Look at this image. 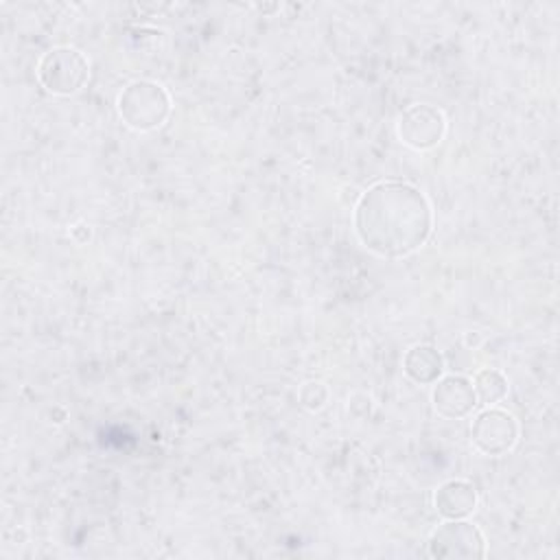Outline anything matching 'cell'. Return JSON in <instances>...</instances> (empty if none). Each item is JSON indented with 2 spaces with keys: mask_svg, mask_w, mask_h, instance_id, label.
Here are the masks:
<instances>
[{
  "mask_svg": "<svg viewBox=\"0 0 560 560\" xmlns=\"http://www.w3.org/2000/svg\"><path fill=\"white\" fill-rule=\"evenodd\" d=\"M359 241L383 258H400L427 243L433 212L424 192L407 182H378L357 201L352 214Z\"/></svg>",
  "mask_w": 560,
  "mask_h": 560,
  "instance_id": "obj_1",
  "label": "cell"
},
{
  "mask_svg": "<svg viewBox=\"0 0 560 560\" xmlns=\"http://www.w3.org/2000/svg\"><path fill=\"white\" fill-rule=\"evenodd\" d=\"M118 114L136 131L158 129L171 114L168 92L147 79L131 81L118 96Z\"/></svg>",
  "mask_w": 560,
  "mask_h": 560,
  "instance_id": "obj_2",
  "label": "cell"
},
{
  "mask_svg": "<svg viewBox=\"0 0 560 560\" xmlns=\"http://www.w3.org/2000/svg\"><path fill=\"white\" fill-rule=\"evenodd\" d=\"M37 79L48 92L70 96L88 83L90 63L77 48L59 46L42 55L37 63Z\"/></svg>",
  "mask_w": 560,
  "mask_h": 560,
  "instance_id": "obj_3",
  "label": "cell"
},
{
  "mask_svg": "<svg viewBox=\"0 0 560 560\" xmlns=\"http://www.w3.org/2000/svg\"><path fill=\"white\" fill-rule=\"evenodd\" d=\"M431 558H483L486 538L481 529L464 518H448L429 536Z\"/></svg>",
  "mask_w": 560,
  "mask_h": 560,
  "instance_id": "obj_4",
  "label": "cell"
},
{
  "mask_svg": "<svg viewBox=\"0 0 560 560\" xmlns=\"http://www.w3.org/2000/svg\"><path fill=\"white\" fill-rule=\"evenodd\" d=\"M470 440L483 455H503L512 451L518 440V422L510 411L490 405L475 416Z\"/></svg>",
  "mask_w": 560,
  "mask_h": 560,
  "instance_id": "obj_5",
  "label": "cell"
},
{
  "mask_svg": "<svg viewBox=\"0 0 560 560\" xmlns=\"http://www.w3.org/2000/svg\"><path fill=\"white\" fill-rule=\"evenodd\" d=\"M396 131L407 147L427 151L442 142L446 133V118L438 107L427 103H416L400 114Z\"/></svg>",
  "mask_w": 560,
  "mask_h": 560,
  "instance_id": "obj_6",
  "label": "cell"
},
{
  "mask_svg": "<svg viewBox=\"0 0 560 560\" xmlns=\"http://www.w3.org/2000/svg\"><path fill=\"white\" fill-rule=\"evenodd\" d=\"M477 405L472 381L462 374H448L433 387V407L442 418H464Z\"/></svg>",
  "mask_w": 560,
  "mask_h": 560,
  "instance_id": "obj_7",
  "label": "cell"
},
{
  "mask_svg": "<svg viewBox=\"0 0 560 560\" xmlns=\"http://www.w3.org/2000/svg\"><path fill=\"white\" fill-rule=\"evenodd\" d=\"M433 505L444 518H466L477 508V490L466 479H448L435 490Z\"/></svg>",
  "mask_w": 560,
  "mask_h": 560,
  "instance_id": "obj_8",
  "label": "cell"
},
{
  "mask_svg": "<svg viewBox=\"0 0 560 560\" xmlns=\"http://www.w3.org/2000/svg\"><path fill=\"white\" fill-rule=\"evenodd\" d=\"M402 370L416 383H433L444 370V357L429 343H416L407 350Z\"/></svg>",
  "mask_w": 560,
  "mask_h": 560,
  "instance_id": "obj_9",
  "label": "cell"
},
{
  "mask_svg": "<svg viewBox=\"0 0 560 560\" xmlns=\"http://www.w3.org/2000/svg\"><path fill=\"white\" fill-rule=\"evenodd\" d=\"M472 389H475L477 402H483L490 407L494 402H501L508 396V378L499 370L486 368L475 374Z\"/></svg>",
  "mask_w": 560,
  "mask_h": 560,
  "instance_id": "obj_10",
  "label": "cell"
},
{
  "mask_svg": "<svg viewBox=\"0 0 560 560\" xmlns=\"http://www.w3.org/2000/svg\"><path fill=\"white\" fill-rule=\"evenodd\" d=\"M298 396H300V402H302L306 409L317 411V409H322V407L326 405V400H328V389H326V385L319 383V381H308V383L302 385V389H300Z\"/></svg>",
  "mask_w": 560,
  "mask_h": 560,
  "instance_id": "obj_11",
  "label": "cell"
}]
</instances>
